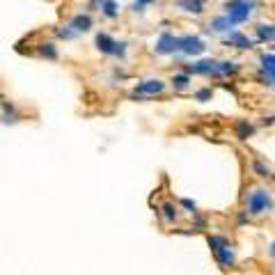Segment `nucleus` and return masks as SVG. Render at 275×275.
I'll use <instances>...</instances> for the list:
<instances>
[{
    "instance_id": "17",
    "label": "nucleus",
    "mask_w": 275,
    "mask_h": 275,
    "mask_svg": "<svg viewBox=\"0 0 275 275\" xmlns=\"http://www.w3.org/2000/svg\"><path fill=\"white\" fill-rule=\"evenodd\" d=\"M238 71V64L232 62V60H223V62H218V71H215V76H229V73H236Z\"/></svg>"
},
{
    "instance_id": "2",
    "label": "nucleus",
    "mask_w": 275,
    "mask_h": 275,
    "mask_svg": "<svg viewBox=\"0 0 275 275\" xmlns=\"http://www.w3.org/2000/svg\"><path fill=\"white\" fill-rule=\"evenodd\" d=\"M225 9H227V18L232 21V25H236V23H245L252 16L255 3L252 0H229V3H225Z\"/></svg>"
},
{
    "instance_id": "26",
    "label": "nucleus",
    "mask_w": 275,
    "mask_h": 275,
    "mask_svg": "<svg viewBox=\"0 0 275 275\" xmlns=\"http://www.w3.org/2000/svg\"><path fill=\"white\" fill-rule=\"evenodd\" d=\"M270 255L275 257V241H273V245H270Z\"/></svg>"
},
{
    "instance_id": "3",
    "label": "nucleus",
    "mask_w": 275,
    "mask_h": 275,
    "mask_svg": "<svg viewBox=\"0 0 275 275\" xmlns=\"http://www.w3.org/2000/svg\"><path fill=\"white\" fill-rule=\"evenodd\" d=\"M270 209V195L264 188H257L248 195V213L250 215H261Z\"/></svg>"
},
{
    "instance_id": "12",
    "label": "nucleus",
    "mask_w": 275,
    "mask_h": 275,
    "mask_svg": "<svg viewBox=\"0 0 275 275\" xmlns=\"http://www.w3.org/2000/svg\"><path fill=\"white\" fill-rule=\"evenodd\" d=\"M259 60H261V69H264V73H266V80H273L275 78V55L264 53Z\"/></svg>"
},
{
    "instance_id": "18",
    "label": "nucleus",
    "mask_w": 275,
    "mask_h": 275,
    "mask_svg": "<svg viewBox=\"0 0 275 275\" xmlns=\"http://www.w3.org/2000/svg\"><path fill=\"white\" fill-rule=\"evenodd\" d=\"M188 82H190V76H188V73H183V71H181V73H174V76H172V87H174L177 92L186 90Z\"/></svg>"
},
{
    "instance_id": "20",
    "label": "nucleus",
    "mask_w": 275,
    "mask_h": 275,
    "mask_svg": "<svg viewBox=\"0 0 275 275\" xmlns=\"http://www.w3.org/2000/svg\"><path fill=\"white\" fill-rule=\"evenodd\" d=\"M163 218H165V223H174L177 220V209H174V204H163Z\"/></svg>"
},
{
    "instance_id": "7",
    "label": "nucleus",
    "mask_w": 275,
    "mask_h": 275,
    "mask_svg": "<svg viewBox=\"0 0 275 275\" xmlns=\"http://www.w3.org/2000/svg\"><path fill=\"white\" fill-rule=\"evenodd\" d=\"M165 90V82L158 80V78H149V80H142L140 85H135V90H133V94H160V92Z\"/></svg>"
},
{
    "instance_id": "15",
    "label": "nucleus",
    "mask_w": 275,
    "mask_h": 275,
    "mask_svg": "<svg viewBox=\"0 0 275 275\" xmlns=\"http://www.w3.org/2000/svg\"><path fill=\"white\" fill-rule=\"evenodd\" d=\"M255 30H257V39L259 41H273L275 39V25H270V23H259Z\"/></svg>"
},
{
    "instance_id": "5",
    "label": "nucleus",
    "mask_w": 275,
    "mask_h": 275,
    "mask_svg": "<svg viewBox=\"0 0 275 275\" xmlns=\"http://www.w3.org/2000/svg\"><path fill=\"white\" fill-rule=\"evenodd\" d=\"M177 44H179V37H174L172 32H163L156 41V53L158 55H170L177 50Z\"/></svg>"
},
{
    "instance_id": "23",
    "label": "nucleus",
    "mask_w": 275,
    "mask_h": 275,
    "mask_svg": "<svg viewBox=\"0 0 275 275\" xmlns=\"http://www.w3.org/2000/svg\"><path fill=\"white\" fill-rule=\"evenodd\" d=\"M195 99H197V101H209V99H211V90H209V87L200 90V92L195 94Z\"/></svg>"
},
{
    "instance_id": "11",
    "label": "nucleus",
    "mask_w": 275,
    "mask_h": 275,
    "mask_svg": "<svg viewBox=\"0 0 275 275\" xmlns=\"http://www.w3.org/2000/svg\"><path fill=\"white\" fill-rule=\"evenodd\" d=\"M227 44L229 46H234V48H241V50H245V48H252V41L248 39L245 35H241V32H229V39H227Z\"/></svg>"
},
{
    "instance_id": "8",
    "label": "nucleus",
    "mask_w": 275,
    "mask_h": 275,
    "mask_svg": "<svg viewBox=\"0 0 275 275\" xmlns=\"http://www.w3.org/2000/svg\"><path fill=\"white\" fill-rule=\"evenodd\" d=\"M94 44H96V48H99L103 55H117L119 41H115L113 37L108 35V32H99V35H96V39H94Z\"/></svg>"
},
{
    "instance_id": "24",
    "label": "nucleus",
    "mask_w": 275,
    "mask_h": 275,
    "mask_svg": "<svg viewBox=\"0 0 275 275\" xmlns=\"http://www.w3.org/2000/svg\"><path fill=\"white\" fill-rule=\"evenodd\" d=\"M181 204L186 206V209L190 211V213H197V211H195V202H190V200H181Z\"/></svg>"
},
{
    "instance_id": "10",
    "label": "nucleus",
    "mask_w": 275,
    "mask_h": 275,
    "mask_svg": "<svg viewBox=\"0 0 275 275\" xmlns=\"http://www.w3.org/2000/svg\"><path fill=\"white\" fill-rule=\"evenodd\" d=\"M177 7L183 9L186 14H195V16H200V14H204L206 5H204V0H177Z\"/></svg>"
},
{
    "instance_id": "13",
    "label": "nucleus",
    "mask_w": 275,
    "mask_h": 275,
    "mask_svg": "<svg viewBox=\"0 0 275 275\" xmlns=\"http://www.w3.org/2000/svg\"><path fill=\"white\" fill-rule=\"evenodd\" d=\"M99 9L105 18H117L119 16V5L115 0H99Z\"/></svg>"
},
{
    "instance_id": "6",
    "label": "nucleus",
    "mask_w": 275,
    "mask_h": 275,
    "mask_svg": "<svg viewBox=\"0 0 275 275\" xmlns=\"http://www.w3.org/2000/svg\"><path fill=\"white\" fill-rule=\"evenodd\" d=\"M215 71H218V62L215 60H200V62H195L193 67H186V71L183 73H200V76H215Z\"/></svg>"
},
{
    "instance_id": "14",
    "label": "nucleus",
    "mask_w": 275,
    "mask_h": 275,
    "mask_svg": "<svg viewBox=\"0 0 275 275\" xmlns=\"http://www.w3.org/2000/svg\"><path fill=\"white\" fill-rule=\"evenodd\" d=\"M255 135V126H252L248 119H238L236 122V138L238 140H248V138Z\"/></svg>"
},
{
    "instance_id": "19",
    "label": "nucleus",
    "mask_w": 275,
    "mask_h": 275,
    "mask_svg": "<svg viewBox=\"0 0 275 275\" xmlns=\"http://www.w3.org/2000/svg\"><path fill=\"white\" fill-rule=\"evenodd\" d=\"M209 28L211 30H215V32H225V30L232 28V21H229L227 16H218V18H213V21L209 23Z\"/></svg>"
},
{
    "instance_id": "22",
    "label": "nucleus",
    "mask_w": 275,
    "mask_h": 275,
    "mask_svg": "<svg viewBox=\"0 0 275 275\" xmlns=\"http://www.w3.org/2000/svg\"><path fill=\"white\" fill-rule=\"evenodd\" d=\"M252 170H255L259 177H270V170L266 168V165H261V163H252Z\"/></svg>"
},
{
    "instance_id": "4",
    "label": "nucleus",
    "mask_w": 275,
    "mask_h": 275,
    "mask_svg": "<svg viewBox=\"0 0 275 275\" xmlns=\"http://www.w3.org/2000/svg\"><path fill=\"white\" fill-rule=\"evenodd\" d=\"M204 41L195 35H186V37H179V44H177V50H181L183 55H200L204 53Z\"/></svg>"
},
{
    "instance_id": "25",
    "label": "nucleus",
    "mask_w": 275,
    "mask_h": 275,
    "mask_svg": "<svg viewBox=\"0 0 275 275\" xmlns=\"http://www.w3.org/2000/svg\"><path fill=\"white\" fill-rule=\"evenodd\" d=\"M154 0H135V5H140V7H145V5H151Z\"/></svg>"
},
{
    "instance_id": "9",
    "label": "nucleus",
    "mask_w": 275,
    "mask_h": 275,
    "mask_svg": "<svg viewBox=\"0 0 275 275\" xmlns=\"http://www.w3.org/2000/svg\"><path fill=\"white\" fill-rule=\"evenodd\" d=\"M92 25H94V21H92L90 14H76V16L69 21V28H71L76 35H80V32H90Z\"/></svg>"
},
{
    "instance_id": "1",
    "label": "nucleus",
    "mask_w": 275,
    "mask_h": 275,
    "mask_svg": "<svg viewBox=\"0 0 275 275\" xmlns=\"http://www.w3.org/2000/svg\"><path fill=\"white\" fill-rule=\"evenodd\" d=\"M209 245H211V250H213V255H215V261H218L223 268H232L236 259H234V250H232V245H229L227 238L209 236Z\"/></svg>"
},
{
    "instance_id": "21",
    "label": "nucleus",
    "mask_w": 275,
    "mask_h": 275,
    "mask_svg": "<svg viewBox=\"0 0 275 275\" xmlns=\"http://www.w3.org/2000/svg\"><path fill=\"white\" fill-rule=\"evenodd\" d=\"M55 35H58L60 39H76V37H78L69 25L67 28H55Z\"/></svg>"
},
{
    "instance_id": "16",
    "label": "nucleus",
    "mask_w": 275,
    "mask_h": 275,
    "mask_svg": "<svg viewBox=\"0 0 275 275\" xmlns=\"http://www.w3.org/2000/svg\"><path fill=\"white\" fill-rule=\"evenodd\" d=\"M37 55H41V58H46V60H58V46H55L53 41H48V44H39Z\"/></svg>"
}]
</instances>
